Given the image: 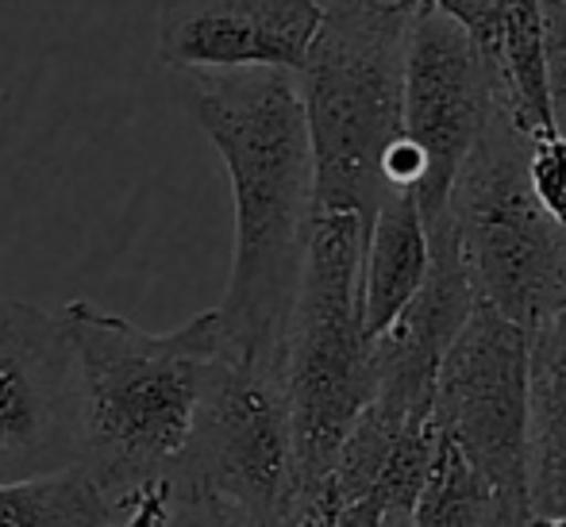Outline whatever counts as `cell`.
Returning <instances> with one entry per match:
<instances>
[{"label": "cell", "instance_id": "1", "mask_svg": "<svg viewBox=\"0 0 566 527\" xmlns=\"http://www.w3.org/2000/svg\"><path fill=\"white\" fill-rule=\"evenodd\" d=\"M189 108L228 166L235 254L217 308L220 347L285 370V339L313 231V158L293 74H189Z\"/></svg>", "mask_w": 566, "mask_h": 527}, {"label": "cell", "instance_id": "2", "mask_svg": "<svg viewBox=\"0 0 566 527\" xmlns=\"http://www.w3.org/2000/svg\"><path fill=\"white\" fill-rule=\"evenodd\" d=\"M59 319L74 350L77 466L119 505L166 482L181 459L220 355L217 308L166 335L101 313L90 301L66 305Z\"/></svg>", "mask_w": 566, "mask_h": 527}, {"label": "cell", "instance_id": "3", "mask_svg": "<svg viewBox=\"0 0 566 527\" xmlns=\"http://www.w3.org/2000/svg\"><path fill=\"white\" fill-rule=\"evenodd\" d=\"M358 266L363 223L347 212H313L305 274L285 339L297 505L324 497L343 439L374 393V342L363 331Z\"/></svg>", "mask_w": 566, "mask_h": 527}, {"label": "cell", "instance_id": "4", "mask_svg": "<svg viewBox=\"0 0 566 527\" xmlns=\"http://www.w3.org/2000/svg\"><path fill=\"white\" fill-rule=\"evenodd\" d=\"M528 147L532 139L493 108L448 197L470 289L524 335L559 316L566 293V231L532 193Z\"/></svg>", "mask_w": 566, "mask_h": 527}, {"label": "cell", "instance_id": "5", "mask_svg": "<svg viewBox=\"0 0 566 527\" xmlns=\"http://www.w3.org/2000/svg\"><path fill=\"white\" fill-rule=\"evenodd\" d=\"M401 66L405 43L321 23L305 66L293 74L313 158V204L355 215L363 239L389 197L386 158L405 135Z\"/></svg>", "mask_w": 566, "mask_h": 527}, {"label": "cell", "instance_id": "6", "mask_svg": "<svg viewBox=\"0 0 566 527\" xmlns=\"http://www.w3.org/2000/svg\"><path fill=\"white\" fill-rule=\"evenodd\" d=\"M170 485L228 500L251 527L301 513L282 366L247 362L220 347Z\"/></svg>", "mask_w": 566, "mask_h": 527}, {"label": "cell", "instance_id": "7", "mask_svg": "<svg viewBox=\"0 0 566 527\" xmlns=\"http://www.w3.org/2000/svg\"><path fill=\"white\" fill-rule=\"evenodd\" d=\"M432 423L509 505L528 513V335L482 301L440 362Z\"/></svg>", "mask_w": 566, "mask_h": 527}, {"label": "cell", "instance_id": "8", "mask_svg": "<svg viewBox=\"0 0 566 527\" xmlns=\"http://www.w3.org/2000/svg\"><path fill=\"white\" fill-rule=\"evenodd\" d=\"M493 112L490 70L459 20L432 12L405 39L401 127L417 147L424 178L412 189L424 228L448 212L451 186Z\"/></svg>", "mask_w": 566, "mask_h": 527}, {"label": "cell", "instance_id": "9", "mask_svg": "<svg viewBox=\"0 0 566 527\" xmlns=\"http://www.w3.org/2000/svg\"><path fill=\"white\" fill-rule=\"evenodd\" d=\"M74 350L59 316L0 297V482L77 466Z\"/></svg>", "mask_w": 566, "mask_h": 527}, {"label": "cell", "instance_id": "10", "mask_svg": "<svg viewBox=\"0 0 566 527\" xmlns=\"http://www.w3.org/2000/svg\"><path fill=\"white\" fill-rule=\"evenodd\" d=\"M321 23L316 0H163L158 62L178 74H297Z\"/></svg>", "mask_w": 566, "mask_h": 527}, {"label": "cell", "instance_id": "11", "mask_svg": "<svg viewBox=\"0 0 566 527\" xmlns=\"http://www.w3.org/2000/svg\"><path fill=\"white\" fill-rule=\"evenodd\" d=\"M528 520L566 516V327L563 313L528 335Z\"/></svg>", "mask_w": 566, "mask_h": 527}, {"label": "cell", "instance_id": "12", "mask_svg": "<svg viewBox=\"0 0 566 527\" xmlns=\"http://www.w3.org/2000/svg\"><path fill=\"white\" fill-rule=\"evenodd\" d=\"M428 274V228L409 193L394 189L374 212L363 239L358 266V301H363V331L378 339L394 319L412 305Z\"/></svg>", "mask_w": 566, "mask_h": 527}, {"label": "cell", "instance_id": "13", "mask_svg": "<svg viewBox=\"0 0 566 527\" xmlns=\"http://www.w3.org/2000/svg\"><path fill=\"white\" fill-rule=\"evenodd\" d=\"M417 527H528V513L513 508L451 443L440 439L420 497L412 505Z\"/></svg>", "mask_w": 566, "mask_h": 527}, {"label": "cell", "instance_id": "14", "mask_svg": "<svg viewBox=\"0 0 566 527\" xmlns=\"http://www.w3.org/2000/svg\"><path fill=\"white\" fill-rule=\"evenodd\" d=\"M116 505L82 466L0 482V527H113Z\"/></svg>", "mask_w": 566, "mask_h": 527}, {"label": "cell", "instance_id": "15", "mask_svg": "<svg viewBox=\"0 0 566 527\" xmlns=\"http://www.w3.org/2000/svg\"><path fill=\"white\" fill-rule=\"evenodd\" d=\"M113 527H251V520L228 500L174 489L166 477L119 500Z\"/></svg>", "mask_w": 566, "mask_h": 527}, {"label": "cell", "instance_id": "16", "mask_svg": "<svg viewBox=\"0 0 566 527\" xmlns=\"http://www.w3.org/2000/svg\"><path fill=\"white\" fill-rule=\"evenodd\" d=\"M316 8L328 28L389 43H405L420 20L440 12L436 0H316Z\"/></svg>", "mask_w": 566, "mask_h": 527}, {"label": "cell", "instance_id": "17", "mask_svg": "<svg viewBox=\"0 0 566 527\" xmlns=\"http://www.w3.org/2000/svg\"><path fill=\"white\" fill-rule=\"evenodd\" d=\"M555 135L566 139V0H536Z\"/></svg>", "mask_w": 566, "mask_h": 527}, {"label": "cell", "instance_id": "18", "mask_svg": "<svg viewBox=\"0 0 566 527\" xmlns=\"http://www.w3.org/2000/svg\"><path fill=\"white\" fill-rule=\"evenodd\" d=\"M528 186L539 209L566 231V139L547 135L528 147Z\"/></svg>", "mask_w": 566, "mask_h": 527}, {"label": "cell", "instance_id": "19", "mask_svg": "<svg viewBox=\"0 0 566 527\" xmlns=\"http://www.w3.org/2000/svg\"><path fill=\"white\" fill-rule=\"evenodd\" d=\"M497 4L501 0H436V8H440L443 15H451V20H459L462 28L470 31V39H478L490 28Z\"/></svg>", "mask_w": 566, "mask_h": 527}, {"label": "cell", "instance_id": "20", "mask_svg": "<svg viewBox=\"0 0 566 527\" xmlns=\"http://www.w3.org/2000/svg\"><path fill=\"white\" fill-rule=\"evenodd\" d=\"M378 524H381V505L374 497L332 508V520H328V527H378Z\"/></svg>", "mask_w": 566, "mask_h": 527}, {"label": "cell", "instance_id": "21", "mask_svg": "<svg viewBox=\"0 0 566 527\" xmlns=\"http://www.w3.org/2000/svg\"><path fill=\"white\" fill-rule=\"evenodd\" d=\"M378 527H417V524H412V513H401V508H394V513H381Z\"/></svg>", "mask_w": 566, "mask_h": 527}, {"label": "cell", "instance_id": "22", "mask_svg": "<svg viewBox=\"0 0 566 527\" xmlns=\"http://www.w3.org/2000/svg\"><path fill=\"white\" fill-rule=\"evenodd\" d=\"M528 527H566V516H532Z\"/></svg>", "mask_w": 566, "mask_h": 527}, {"label": "cell", "instance_id": "23", "mask_svg": "<svg viewBox=\"0 0 566 527\" xmlns=\"http://www.w3.org/2000/svg\"><path fill=\"white\" fill-rule=\"evenodd\" d=\"M297 516H285V520H270V524H254V527H293V524H297Z\"/></svg>", "mask_w": 566, "mask_h": 527}, {"label": "cell", "instance_id": "24", "mask_svg": "<svg viewBox=\"0 0 566 527\" xmlns=\"http://www.w3.org/2000/svg\"><path fill=\"white\" fill-rule=\"evenodd\" d=\"M563 327H566V293H563Z\"/></svg>", "mask_w": 566, "mask_h": 527}]
</instances>
